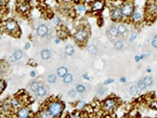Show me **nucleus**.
I'll return each mask as SVG.
<instances>
[{
  "label": "nucleus",
  "mask_w": 157,
  "mask_h": 118,
  "mask_svg": "<svg viewBox=\"0 0 157 118\" xmlns=\"http://www.w3.org/2000/svg\"><path fill=\"white\" fill-rule=\"evenodd\" d=\"M68 96L70 97V98H75L78 95V92L76 91V88H72V90L70 91H68Z\"/></svg>",
  "instance_id": "nucleus-38"
},
{
  "label": "nucleus",
  "mask_w": 157,
  "mask_h": 118,
  "mask_svg": "<svg viewBox=\"0 0 157 118\" xmlns=\"http://www.w3.org/2000/svg\"><path fill=\"white\" fill-rule=\"evenodd\" d=\"M37 1H39V2H41V1H43V0H37Z\"/></svg>",
  "instance_id": "nucleus-49"
},
{
  "label": "nucleus",
  "mask_w": 157,
  "mask_h": 118,
  "mask_svg": "<svg viewBox=\"0 0 157 118\" xmlns=\"http://www.w3.org/2000/svg\"><path fill=\"white\" fill-rule=\"evenodd\" d=\"M142 79L144 80V82H145V84H146L147 88H149V87H151L152 85H153L154 80H153V77H152V76H150V75H146V76H144Z\"/></svg>",
  "instance_id": "nucleus-32"
},
{
  "label": "nucleus",
  "mask_w": 157,
  "mask_h": 118,
  "mask_svg": "<svg viewBox=\"0 0 157 118\" xmlns=\"http://www.w3.org/2000/svg\"><path fill=\"white\" fill-rule=\"evenodd\" d=\"M1 110L3 114L4 113H10L11 111H13L11 105V98H5V100L1 101Z\"/></svg>",
  "instance_id": "nucleus-16"
},
{
  "label": "nucleus",
  "mask_w": 157,
  "mask_h": 118,
  "mask_svg": "<svg viewBox=\"0 0 157 118\" xmlns=\"http://www.w3.org/2000/svg\"><path fill=\"white\" fill-rule=\"evenodd\" d=\"M6 87H7L6 81L3 80V79H1V81H0V92H4V91L6 90Z\"/></svg>",
  "instance_id": "nucleus-40"
},
{
  "label": "nucleus",
  "mask_w": 157,
  "mask_h": 118,
  "mask_svg": "<svg viewBox=\"0 0 157 118\" xmlns=\"http://www.w3.org/2000/svg\"><path fill=\"white\" fill-rule=\"evenodd\" d=\"M44 107L50 112V114L54 118H60L62 117L64 111H65V102L62 101L59 98H53V100H49Z\"/></svg>",
  "instance_id": "nucleus-2"
},
{
  "label": "nucleus",
  "mask_w": 157,
  "mask_h": 118,
  "mask_svg": "<svg viewBox=\"0 0 157 118\" xmlns=\"http://www.w3.org/2000/svg\"><path fill=\"white\" fill-rule=\"evenodd\" d=\"M37 76V73H36V70H32L31 72H29V77L31 78H36Z\"/></svg>",
  "instance_id": "nucleus-42"
},
{
  "label": "nucleus",
  "mask_w": 157,
  "mask_h": 118,
  "mask_svg": "<svg viewBox=\"0 0 157 118\" xmlns=\"http://www.w3.org/2000/svg\"><path fill=\"white\" fill-rule=\"evenodd\" d=\"M136 85L137 86V88H139V90H140V91H144V90H146V88H147L146 84H145L144 80L142 78H141V79H139V80H137V82H136Z\"/></svg>",
  "instance_id": "nucleus-31"
},
{
  "label": "nucleus",
  "mask_w": 157,
  "mask_h": 118,
  "mask_svg": "<svg viewBox=\"0 0 157 118\" xmlns=\"http://www.w3.org/2000/svg\"><path fill=\"white\" fill-rule=\"evenodd\" d=\"M144 21H145V16H144V8L141 9L140 7H136V10L134 12V15L132 17V23L135 25H140Z\"/></svg>",
  "instance_id": "nucleus-9"
},
{
  "label": "nucleus",
  "mask_w": 157,
  "mask_h": 118,
  "mask_svg": "<svg viewBox=\"0 0 157 118\" xmlns=\"http://www.w3.org/2000/svg\"><path fill=\"white\" fill-rule=\"evenodd\" d=\"M42 85V83L41 82H38V81H33L31 82L28 85V91L29 92H33V93H36L37 92V90L39 88L41 87Z\"/></svg>",
  "instance_id": "nucleus-19"
},
{
  "label": "nucleus",
  "mask_w": 157,
  "mask_h": 118,
  "mask_svg": "<svg viewBox=\"0 0 157 118\" xmlns=\"http://www.w3.org/2000/svg\"><path fill=\"white\" fill-rule=\"evenodd\" d=\"M137 36H139V32L136 31V30H132V31L130 32L129 36H128V41H129L130 43L135 42L136 39L137 38Z\"/></svg>",
  "instance_id": "nucleus-26"
},
{
  "label": "nucleus",
  "mask_w": 157,
  "mask_h": 118,
  "mask_svg": "<svg viewBox=\"0 0 157 118\" xmlns=\"http://www.w3.org/2000/svg\"><path fill=\"white\" fill-rule=\"evenodd\" d=\"M144 16L145 21H154L157 18V1L150 0L144 6Z\"/></svg>",
  "instance_id": "nucleus-6"
},
{
  "label": "nucleus",
  "mask_w": 157,
  "mask_h": 118,
  "mask_svg": "<svg viewBox=\"0 0 157 118\" xmlns=\"http://www.w3.org/2000/svg\"><path fill=\"white\" fill-rule=\"evenodd\" d=\"M141 60V59H140V55H136L135 56V61L137 63V62H140Z\"/></svg>",
  "instance_id": "nucleus-46"
},
{
  "label": "nucleus",
  "mask_w": 157,
  "mask_h": 118,
  "mask_svg": "<svg viewBox=\"0 0 157 118\" xmlns=\"http://www.w3.org/2000/svg\"><path fill=\"white\" fill-rule=\"evenodd\" d=\"M49 92V88L48 86H46L45 84H42L41 87L38 88L37 92L34 93L36 95V96L37 98H42V97H45Z\"/></svg>",
  "instance_id": "nucleus-17"
},
{
  "label": "nucleus",
  "mask_w": 157,
  "mask_h": 118,
  "mask_svg": "<svg viewBox=\"0 0 157 118\" xmlns=\"http://www.w3.org/2000/svg\"><path fill=\"white\" fill-rule=\"evenodd\" d=\"M74 12H75L77 15L78 16H83V15H86L87 12H90V7H86V4L83 3H77L75 5V7H74Z\"/></svg>",
  "instance_id": "nucleus-15"
},
{
  "label": "nucleus",
  "mask_w": 157,
  "mask_h": 118,
  "mask_svg": "<svg viewBox=\"0 0 157 118\" xmlns=\"http://www.w3.org/2000/svg\"><path fill=\"white\" fill-rule=\"evenodd\" d=\"M2 32L6 33L13 37H21L22 30L20 28L18 21L13 18H7L2 21Z\"/></svg>",
  "instance_id": "nucleus-1"
},
{
  "label": "nucleus",
  "mask_w": 157,
  "mask_h": 118,
  "mask_svg": "<svg viewBox=\"0 0 157 118\" xmlns=\"http://www.w3.org/2000/svg\"><path fill=\"white\" fill-rule=\"evenodd\" d=\"M106 6L105 0H93L90 4V11L91 14H100Z\"/></svg>",
  "instance_id": "nucleus-8"
},
{
  "label": "nucleus",
  "mask_w": 157,
  "mask_h": 118,
  "mask_svg": "<svg viewBox=\"0 0 157 118\" xmlns=\"http://www.w3.org/2000/svg\"><path fill=\"white\" fill-rule=\"evenodd\" d=\"M109 15H110V20L113 22V24L124 22V17H123L121 5H113V6H111Z\"/></svg>",
  "instance_id": "nucleus-7"
},
{
  "label": "nucleus",
  "mask_w": 157,
  "mask_h": 118,
  "mask_svg": "<svg viewBox=\"0 0 157 118\" xmlns=\"http://www.w3.org/2000/svg\"><path fill=\"white\" fill-rule=\"evenodd\" d=\"M75 47H74V45H72V44H67V45L65 46V48H64V52H65L68 56H73L74 54H75Z\"/></svg>",
  "instance_id": "nucleus-27"
},
{
  "label": "nucleus",
  "mask_w": 157,
  "mask_h": 118,
  "mask_svg": "<svg viewBox=\"0 0 157 118\" xmlns=\"http://www.w3.org/2000/svg\"><path fill=\"white\" fill-rule=\"evenodd\" d=\"M90 28L87 26H82L78 29H77V31L74 33L73 38L78 45L82 46L86 44L88 38H90Z\"/></svg>",
  "instance_id": "nucleus-3"
},
{
  "label": "nucleus",
  "mask_w": 157,
  "mask_h": 118,
  "mask_svg": "<svg viewBox=\"0 0 157 118\" xmlns=\"http://www.w3.org/2000/svg\"><path fill=\"white\" fill-rule=\"evenodd\" d=\"M63 83L65 84V85H69V84H72L74 82V76L72 73H68L67 75L64 77L63 79Z\"/></svg>",
  "instance_id": "nucleus-30"
},
{
  "label": "nucleus",
  "mask_w": 157,
  "mask_h": 118,
  "mask_svg": "<svg viewBox=\"0 0 157 118\" xmlns=\"http://www.w3.org/2000/svg\"><path fill=\"white\" fill-rule=\"evenodd\" d=\"M120 82L123 83V84H125V83L127 82V79H126L125 77H121V78H120Z\"/></svg>",
  "instance_id": "nucleus-47"
},
{
  "label": "nucleus",
  "mask_w": 157,
  "mask_h": 118,
  "mask_svg": "<svg viewBox=\"0 0 157 118\" xmlns=\"http://www.w3.org/2000/svg\"><path fill=\"white\" fill-rule=\"evenodd\" d=\"M27 1H29V0H27Z\"/></svg>",
  "instance_id": "nucleus-53"
},
{
  "label": "nucleus",
  "mask_w": 157,
  "mask_h": 118,
  "mask_svg": "<svg viewBox=\"0 0 157 118\" xmlns=\"http://www.w3.org/2000/svg\"><path fill=\"white\" fill-rule=\"evenodd\" d=\"M116 28H117V31H118V33H119L120 38L126 37V36H128V33L130 32L128 23H126V22H121V23L116 24Z\"/></svg>",
  "instance_id": "nucleus-14"
},
{
  "label": "nucleus",
  "mask_w": 157,
  "mask_h": 118,
  "mask_svg": "<svg viewBox=\"0 0 157 118\" xmlns=\"http://www.w3.org/2000/svg\"><path fill=\"white\" fill-rule=\"evenodd\" d=\"M61 41H62V38L61 37H55V42H56V44H59L61 42Z\"/></svg>",
  "instance_id": "nucleus-43"
},
{
  "label": "nucleus",
  "mask_w": 157,
  "mask_h": 118,
  "mask_svg": "<svg viewBox=\"0 0 157 118\" xmlns=\"http://www.w3.org/2000/svg\"><path fill=\"white\" fill-rule=\"evenodd\" d=\"M136 7V4L132 0H124V1H122L121 9H122L123 17H124V22L129 23L132 21V17L134 15Z\"/></svg>",
  "instance_id": "nucleus-5"
},
{
  "label": "nucleus",
  "mask_w": 157,
  "mask_h": 118,
  "mask_svg": "<svg viewBox=\"0 0 157 118\" xmlns=\"http://www.w3.org/2000/svg\"><path fill=\"white\" fill-rule=\"evenodd\" d=\"M24 52H23V50L22 49H16L14 52H13V54H12V56L15 58V60L16 61H19V60H21V59L24 57Z\"/></svg>",
  "instance_id": "nucleus-28"
},
{
  "label": "nucleus",
  "mask_w": 157,
  "mask_h": 118,
  "mask_svg": "<svg viewBox=\"0 0 157 118\" xmlns=\"http://www.w3.org/2000/svg\"><path fill=\"white\" fill-rule=\"evenodd\" d=\"M75 88H76V91L78 92V93H81V95H82V93H85L86 91V86L82 85V84H77Z\"/></svg>",
  "instance_id": "nucleus-35"
},
{
  "label": "nucleus",
  "mask_w": 157,
  "mask_h": 118,
  "mask_svg": "<svg viewBox=\"0 0 157 118\" xmlns=\"http://www.w3.org/2000/svg\"><path fill=\"white\" fill-rule=\"evenodd\" d=\"M68 69L66 66H60V67H58L57 69V71H56V75L59 77V78H61L63 79L64 77H65L67 74H68Z\"/></svg>",
  "instance_id": "nucleus-24"
},
{
  "label": "nucleus",
  "mask_w": 157,
  "mask_h": 118,
  "mask_svg": "<svg viewBox=\"0 0 157 118\" xmlns=\"http://www.w3.org/2000/svg\"><path fill=\"white\" fill-rule=\"evenodd\" d=\"M146 72H147V73H148V74H150V73L152 72V70H151V69H150V68H147V69H146Z\"/></svg>",
  "instance_id": "nucleus-48"
},
{
  "label": "nucleus",
  "mask_w": 157,
  "mask_h": 118,
  "mask_svg": "<svg viewBox=\"0 0 157 118\" xmlns=\"http://www.w3.org/2000/svg\"><path fill=\"white\" fill-rule=\"evenodd\" d=\"M111 1H117V0H111Z\"/></svg>",
  "instance_id": "nucleus-50"
},
{
  "label": "nucleus",
  "mask_w": 157,
  "mask_h": 118,
  "mask_svg": "<svg viewBox=\"0 0 157 118\" xmlns=\"http://www.w3.org/2000/svg\"><path fill=\"white\" fill-rule=\"evenodd\" d=\"M67 118H83L82 114V111H78V110H75L74 112L68 114Z\"/></svg>",
  "instance_id": "nucleus-33"
},
{
  "label": "nucleus",
  "mask_w": 157,
  "mask_h": 118,
  "mask_svg": "<svg viewBox=\"0 0 157 118\" xmlns=\"http://www.w3.org/2000/svg\"><path fill=\"white\" fill-rule=\"evenodd\" d=\"M51 56H52V53H51V50L49 48H43L40 51V57L44 61L49 60V59L51 58Z\"/></svg>",
  "instance_id": "nucleus-21"
},
{
  "label": "nucleus",
  "mask_w": 157,
  "mask_h": 118,
  "mask_svg": "<svg viewBox=\"0 0 157 118\" xmlns=\"http://www.w3.org/2000/svg\"><path fill=\"white\" fill-rule=\"evenodd\" d=\"M11 105H12L13 111L15 112V111H17L20 107L23 106V102H22L21 100H20V97L18 96H14V97L11 98Z\"/></svg>",
  "instance_id": "nucleus-18"
},
{
  "label": "nucleus",
  "mask_w": 157,
  "mask_h": 118,
  "mask_svg": "<svg viewBox=\"0 0 157 118\" xmlns=\"http://www.w3.org/2000/svg\"><path fill=\"white\" fill-rule=\"evenodd\" d=\"M29 10H31V5L29 2L27 0H18L17 2V12L19 14L23 15V16H26L29 13Z\"/></svg>",
  "instance_id": "nucleus-10"
},
{
  "label": "nucleus",
  "mask_w": 157,
  "mask_h": 118,
  "mask_svg": "<svg viewBox=\"0 0 157 118\" xmlns=\"http://www.w3.org/2000/svg\"><path fill=\"white\" fill-rule=\"evenodd\" d=\"M86 50L92 56H96L98 54V48L96 45H94V44H88L86 46Z\"/></svg>",
  "instance_id": "nucleus-25"
},
{
  "label": "nucleus",
  "mask_w": 157,
  "mask_h": 118,
  "mask_svg": "<svg viewBox=\"0 0 157 118\" xmlns=\"http://www.w3.org/2000/svg\"><path fill=\"white\" fill-rule=\"evenodd\" d=\"M113 45H114V48L117 51H122L125 47V43L123 38H118L115 41H113Z\"/></svg>",
  "instance_id": "nucleus-22"
},
{
  "label": "nucleus",
  "mask_w": 157,
  "mask_h": 118,
  "mask_svg": "<svg viewBox=\"0 0 157 118\" xmlns=\"http://www.w3.org/2000/svg\"><path fill=\"white\" fill-rule=\"evenodd\" d=\"M52 24L54 25L55 27H60L61 26V24H62V20L60 17H58V16H54L52 18Z\"/></svg>",
  "instance_id": "nucleus-36"
},
{
  "label": "nucleus",
  "mask_w": 157,
  "mask_h": 118,
  "mask_svg": "<svg viewBox=\"0 0 157 118\" xmlns=\"http://www.w3.org/2000/svg\"><path fill=\"white\" fill-rule=\"evenodd\" d=\"M15 118H33V111L28 105H23L15 111Z\"/></svg>",
  "instance_id": "nucleus-11"
},
{
  "label": "nucleus",
  "mask_w": 157,
  "mask_h": 118,
  "mask_svg": "<svg viewBox=\"0 0 157 118\" xmlns=\"http://www.w3.org/2000/svg\"><path fill=\"white\" fill-rule=\"evenodd\" d=\"M82 78L85 79V80H87V81H90V76H88V74H86V73H85L82 75Z\"/></svg>",
  "instance_id": "nucleus-44"
},
{
  "label": "nucleus",
  "mask_w": 157,
  "mask_h": 118,
  "mask_svg": "<svg viewBox=\"0 0 157 118\" xmlns=\"http://www.w3.org/2000/svg\"><path fill=\"white\" fill-rule=\"evenodd\" d=\"M113 82H114V79H112V78H110V79H107V80L103 83V85L104 86H107V85H109V84H112Z\"/></svg>",
  "instance_id": "nucleus-41"
},
{
  "label": "nucleus",
  "mask_w": 157,
  "mask_h": 118,
  "mask_svg": "<svg viewBox=\"0 0 157 118\" xmlns=\"http://www.w3.org/2000/svg\"><path fill=\"white\" fill-rule=\"evenodd\" d=\"M129 92H130V95L132 96H139L140 91L139 90V88H137L136 85H132L129 88Z\"/></svg>",
  "instance_id": "nucleus-29"
},
{
  "label": "nucleus",
  "mask_w": 157,
  "mask_h": 118,
  "mask_svg": "<svg viewBox=\"0 0 157 118\" xmlns=\"http://www.w3.org/2000/svg\"><path fill=\"white\" fill-rule=\"evenodd\" d=\"M145 118H148V117H145Z\"/></svg>",
  "instance_id": "nucleus-51"
},
{
  "label": "nucleus",
  "mask_w": 157,
  "mask_h": 118,
  "mask_svg": "<svg viewBox=\"0 0 157 118\" xmlns=\"http://www.w3.org/2000/svg\"><path fill=\"white\" fill-rule=\"evenodd\" d=\"M87 107V103L86 100H80L76 102L75 104V109L76 110H78V111H83Z\"/></svg>",
  "instance_id": "nucleus-23"
},
{
  "label": "nucleus",
  "mask_w": 157,
  "mask_h": 118,
  "mask_svg": "<svg viewBox=\"0 0 157 118\" xmlns=\"http://www.w3.org/2000/svg\"><path fill=\"white\" fill-rule=\"evenodd\" d=\"M36 118H54V117L50 114V112H49L45 107H42L36 113Z\"/></svg>",
  "instance_id": "nucleus-20"
},
{
  "label": "nucleus",
  "mask_w": 157,
  "mask_h": 118,
  "mask_svg": "<svg viewBox=\"0 0 157 118\" xmlns=\"http://www.w3.org/2000/svg\"><path fill=\"white\" fill-rule=\"evenodd\" d=\"M150 43H151V46H152V47L155 48V49H157V33H155L154 36L152 37Z\"/></svg>",
  "instance_id": "nucleus-39"
},
{
  "label": "nucleus",
  "mask_w": 157,
  "mask_h": 118,
  "mask_svg": "<svg viewBox=\"0 0 157 118\" xmlns=\"http://www.w3.org/2000/svg\"><path fill=\"white\" fill-rule=\"evenodd\" d=\"M29 47H31V43H29V42H27L26 44H25L24 49H25V50H28V49H29Z\"/></svg>",
  "instance_id": "nucleus-45"
},
{
  "label": "nucleus",
  "mask_w": 157,
  "mask_h": 118,
  "mask_svg": "<svg viewBox=\"0 0 157 118\" xmlns=\"http://www.w3.org/2000/svg\"><path fill=\"white\" fill-rule=\"evenodd\" d=\"M122 1H124V0H122Z\"/></svg>",
  "instance_id": "nucleus-52"
},
{
  "label": "nucleus",
  "mask_w": 157,
  "mask_h": 118,
  "mask_svg": "<svg viewBox=\"0 0 157 118\" xmlns=\"http://www.w3.org/2000/svg\"><path fill=\"white\" fill-rule=\"evenodd\" d=\"M106 36L108 37V39L111 41H115L116 39L120 38L119 33H118L117 28H116V24H113L111 26L108 27V29L106 30Z\"/></svg>",
  "instance_id": "nucleus-12"
},
{
  "label": "nucleus",
  "mask_w": 157,
  "mask_h": 118,
  "mask_svg": "<svg viewBox=\"0 0 157 118\" xmlns=\"http://www.w3.org/2000/svg\"><path fill=\"white\" fill-rule=\"evenodd\" d=\"M50 33V29L46 24H39L36 28V33L38 37H47Z\"/></svg>",
  "instance_id": "nucleus-13"
},
{
  "label": "nucleus",
  "mask_w": 157,
  "mask_h": 118,
  "mask_svg": "<svg viewBox=\"0 0 157 118\" xmlns=\"http://www.w3.org/2000/svg\"><path fill=\"white\" fill-rule=\"evenodd\" d=\"M105 92H106V88H104V85L99 86V87L97 88V90H96V95L98 96H102L105 93Z\"/></svg>",
  "instance_id": "nucleus-37"
},
{
  "label": "nucleus",
  "mask_w": 157,
  "mask_h": 118,
  "mask_svg": "<svg viewBox=\"0 0 157 118\" xmlns=\"http://www.w3.org/2000/svg\"><path fill=\"white\" fill-rule=\"evenodd\" d=\"M57 77H58L57 75L51 73V74H49V75L47 76L46 80H47V82L49 84H56V82H57Z\"/></svg>",
  "instance_id": "nucleus-34"
},
{
  "label": "nucleus",
  "mask_w": 157,
  "mask_h": 118,
  "mask_svg": "<svg viewBox=\"0 0 157 118\" xmlns=\"http://www.w3.org/2000/svg\"><path fill=\"white\" fill-rule=\"evenodd\" d=\"M60 118H62V117H60Z\"/></svg>",
  "instance_id": "nucleus-54"
},
{
  "label": "nucleus",
  "mask_w": 157,
  "mask_h": 118,
  "mask_svg": "<svg viewBox=\"0 0 157 118\" xmlns=\"http://www.w3.org/2000/svg\"><path fill=\"white\" fill-rule=\"evenodd\" d=\"M119 98L116 96H108L101 101V109L107 114H112L119 106Z\"/></svg>",
  "instance_id": "nucleus-4"
}]
</instances>
